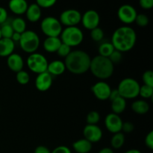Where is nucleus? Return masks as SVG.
Segmentation results:
<instances>
[{
	"label": "nucleus",
	"mask_w": 153,
	"mask_h": 153,
	"mask_svg": "<svg viewBox=\"0 0 153 153\" xmlns=\"http://www.w3.org/2000/svg\"><path fill=\"white\" fill-rule=\"evenodd\" d=\"M136 41L137 34L134 28L128 25H123L114 31L111 43L114 49L123 53L132 49Z\"/></svg>",
	"instance_id": "f257e3e1"
},
{
	"label": "nucleus",
	"mask_w": 153,
	"mask_h": 153,
	"mask_svg": "<svg viewBox=\"0 0 153 153\" xmlns=\"http://www.w3.org/2000/svg\"><path fill=\"white\" fill-rule=\"evenodd\" d=\"M91 58L85 51L76 49L71 51L64 60L66 69L71 73L81 75L87 73L90 69Z\"/></svg>",
	"instance_id": "f03ea898"
},
{
	"label": "nucleus",
	"mask_w": 153,
	"mask_h": 153,
	"mask_svg": "<svg viewBox=\"0 0 153 153\" xmlns=\"http://www.w3.org/2000/svg\"><path fill=\"white\" fill-rule=\"evenodd\" d=\"M89 70L97 79L101 81L108 79L113 75L114 66L108 58L97 55L91 58Z\"/></svg>",
	"instance_id": "7ed1b4c3"
},
{
	"label": "nucleus",
	"mask_w": 153,
	"mask_h": 153,
	"mask_svg": "<svg viewBox=\"0 0 153 153\" xmlns=\"http://www.w3.org/2000/svg\"><path fill=\"white\" fill-rule=\"evenodd\" d=\"M140 85L137 80L133 78H125L122 79L118 85L120 96L123 99H134L139 96Z\"/></svg>",
	"instance_id": "20e7f679"
},
{
	"label": "nucleus",
	"mask_w": 153,
	"mask_h": 153,
	"mask_svg": "<svg viewBox=\"0 0 153 153\" xmlns=\"http://www.w3.org/2000/svg\"><path fill=\"white\" fill-rule=\"evenodd\" d=\"M40 37L38 34L31 30H26L21 34L19 43L21 49L27 53H34L40 46Z\"/></svg>",
	"instance_id": "39448f33"
},
{
	"label": "nucleus",
	"mask_w": 153,
	"mask_h": 153,
	"mask_svg": "<svg viewBox=\"0 0 153 153\" xmlns=\"http://www.w3.org/2000/svg\"><path fill=\"white\" fill-rule=\"evenodd\" d=\"M60 36L61 42L68 45L70 47L80 45L84 39L83 32L77 26L66 27L62 30Z\"/></svg>",
	"instance_id": "423d86ee"
},
{
	"label": "nucleus",
	"mask_w": 153,
	"mask_h": 153,
	"mask_svg": "<svg viewBox=\"0 0 153 153\" xmlns=\"http://www.w3.org/2000/svg\"><path fill=\"white\" fill-rule=\"evenodd\" d=\"M40 28L46 37H58L62 31V25L55 16H46L40 22Z\"/></svg>",
	"instance_id": "0eeeda50"
},
{
	"label": "nucleus",
	"mask_w": 153,
	"mask_h": 153,
	"mask_svg": "<svg viewBox=\"0 0 153 153\" xmlns=\"http://www.w3.org/2000/svg\"><path fill=\"white\" fill-rule=\"evenodd\" d=\"M47 59L43 55L37 52L30 54L27 58V65L29 70L37 74L44 73L47 70Z\"/></svg>",
	"instance_id": "6e6552de"
},
{
	"label": "nucleus",
	"mask_w": 153,
	"mask_h": 153,
	"mask_svg": "<svg viewBox=\"0 0 153 153\" xmlns=\"http://www.w3.org/2000/svg\"><path fill=\"white\" fill-rule=\"evenodd\" d=\"M82 20V13L76 9H67L61 12L59 21L67 27L77 26Z\"/></svg>",
	"instance_id": "1a4fd4ad"
},
{
	"label": "nucleus",
	"mask_w": 153,
	"mask_h": 153,
	"mask_svg": "<svg viewBox=\"0 0 153 153\" xmlns=\"http://www.w3.org/2000/svg\"><path fill=\"white\" fill-rule=\"evenodd\" d=\"M137 15V10L131 4H124L118 8V18L121 22L125 24H131L134 22Z\"/></svg>",
	"instance_id": "9d476101"
},
{
	"label": "nucleus",
	"mask_w": 153,
	"mask_h": 153,
	"mask_svg": "<svg viewBox=\"0 0 153 153\" xmlns=\"http://www.w3.org/2000/svg\"><path fill=\"white\" fill-rule=\"evenodd\" d=\"M81 22L85 28L91 31L94 28L99 27L100 22V14L95 10H88L82 15Z\"/></svg>",
	"instance_id": "9b49d317"
},
{
	"label": "nucleus",
	"mask_w": 153,
	"mask_h": 153,
	"mask_svg": "<svg viewBox=\"0 0 153 153\" xmlns=\"http://www.w3.org/2000/svg\"><path fill=\"white\" fill-rule=\"evenodd\" d=\"M91 91L98 100H106L109 99L111 88L107 82L104 81H100L92 85Z\"/></svg>",
	"instance_id": "f8f14e48"
},
{
	"label": "nucleus",
	"mask_w": 153,
	"mask_h": 153,
	"mask_svg": "<svg viewBox=\"0 0 153 153\" xmlns=\"http://www.w3.org/2000/svg\"><path fill=\"white\" fill-rule=\"evenodd\" d=\"M123 120L119 115L114 113H110L105 118V125L108 131L111 133L120 132L122 130Z\"/></svg>",
	"instance_id": "ddd939ff"
},
{
	"label": "nucleus",
	"mask_w": 153,
	"mask_h": 153,
	"mask_svg": "<svg viewBox=\"0 0 153 153\" xmlns=\"http://www.w3.org/2000/svg\"><path fill=\"white\" fill-rule=\"evenodd\" d=\"M83 135L85 139L88 140L91 143H94L101 140L103 133L101 128L97 125L87 124L83 129Z\"/></svg>",
	"instance_id": "4468645a"
},
{
	"label": "nucleus",
	"mask_w": 153,
	"mask_h": 153,
	"mask_svg": "<svg viewBox=\"0 0 153 153\" xmlns=\"http://www.w3.org/2000/svg\"><path fill=\"white\" fill-rule=\"evenodd\" d=\"M52 82L53 79L52 75L49 74L48 72H44L37 74L35 79V87L39 91L45 92L52 87Z\"/></svg>",
	"instance_id": "2eb2a0df"
},
{
	"label": "nucleus",
	"mask_w": 153,
	"mask_h": 153,
	"mask_svg": "<svg viewBox=\"0 0 153 153\" xmlns=\"http://www.w3.org/2000/svg\"><path fill=\"white\" fill-rule=\"evenodd\" d=\"M7 65L10 70L15 73L22 70L24 67V61L22 57L17 53L13 52L7 58Z\"/></svg>",
	"instance_id": "dca6fc26"
},
{
	"label": "nucleus",
	"mask_w": 153,
	"mask_h": 153,
	"mask_svg": "<svg viewBox=\"0 0 153 153\" xmlns=\"http://www.w3.org/2000/svg\"><path fill=\"white\" fill-rule=\"evenodd\" d=\"M28 4L25 0H11L9 1L8 7L14 14L22 15L25 13Z\"/></svg>",
	"instance_id": "f3484780"
},
{
	"label": "nucleus",
	"mask_w": 153,
	"mask_h": 153,
	"mask_svg": "<svg viewBox=\"0 0 153 153\" xmlns=\"http://www.w3.org/2000/svg\"><path fill=\"white\" fill-rule=\"evenodd\" d=\"M15 43L9 38H1L0 40V56L8 57L13 53Z\"/></svg>",
	"instance_id": "a211bd4d"
},
{
	"label": "nucleus",
	"mask_w": 153,
	"mask_h": 153,
	"mask_svg": "<svg viewBox=\"0 0 153 153\" xmlns=\"http://www.w3.org/2000/svg\"><path fill=\"white\" fill-rule=\"evenodd\" d=\"M66 66L64 62L60 60H55L48 64L46 72L52 76H60L65 72Z\"/></svg>",
	"instance_id": "6ab92c4d"
},
{
	"label": "nucleus",
	"mask_w": 153,
	"mask_h": 153,
	"mask_svg": "<svg viewBox=\"0 0 153 153\" xmlns=\"http://www.w3.org/2000/svg\"><path fill=\"white\" fill-rule=\"evenodd\" d=\"M62 43L58 37H46L43 43V47L48 52H56Z\"/></svg>",
	"instance_id": "aec40b11"
},
{
	"label": "nucleus",
	"mask_w": 153,
	"mask_h": 153,
	"mask_svg": "<svg viewBox=\"0 0 153 153\" xmlns=\"http://www.w3.org/2000/svg\"><path fill=\"white\" fill-rule=\"evenodd\" d=\"M26 17L30 22H36L40 20L41 18L42 12L41 8L36 4V2L32 3L28 6L26 12H25Z\"/></svg>",
	"instance_id": "412c9836"
},
{
	"label": "nucleus",
	"mask_w": 153,
	"mask_h": 153,
	"mask_svg": "<svg viewBox=\"0 0 153 153\" xmlns=\"http://www.w3.org/2000/svg\"><path fill=\"white\" fill-rule=\"evenodd\" d=\"M93 143L85 138L79 139L73 143V148L77 153H88L91 151Z\"/></svg>",
	"instance_id": "4be33fe9"
},
{
	"label": "nucleus",
	"mask_w": 153,
	"mask_h": 153,
	"mask_svg": "<svg viewBox=\"0 0 153 153\" xmlns=\"http://www.w3.org/2000/svg\"><path fill=\"white\" fill-rule=\"evenodd\" d=\"M131 107V110L134 113L140 115H143L147 114L149 112V108H150L149 103L143 100H139L133 102Z\"/></svg>",
	"instance_id": "5701e85b"
},
{
	"label": "nucleus",
	"mask_w": 153,
	"mask_h": 153,
	"mask_svg": "<svg viewBox=\"0 0 153 153\" xmlns=\"http://www.w3.org/2000/svg\"><path fill=\"white\" fill-rule=\"evenodd\" d=\"M111 108L112 110V113L119 115L126 108V100L123 97H119L116 100L111 101Z\"/></svg>",
	"instance_id": "b1692460"
},
{
	"label": "nucleus",
	"mask_w": 153,
	"mask_h": 153,
	"mask_svg": "<svg viewBox=\"0 0 153 153\" xmlns=\"http://www.w3.org/2000/svg\"><path fill=\"white\" fill-rule=\"evenodd\" d=\"M10 24L14 32L22 34L26 31V22L21 17H16L10 21Z\"/></svg>",
	"instance_id": "393cba45"
},
{
	"label": "nucleus",
	"mask_w": 153,
	"mask_h": 153,
	"mask_svg": "<svg viewBox=\"0 0 153 153\" xmlns=\"http://www.w3.org/2000/svg\"><path fill=\"white\" fill-rule=\"evenodd\" d=\"M125 143V134L120 132L115 133L111 139V146L113 149H120Z\"/></svg>",
	"instance_id": "a878e982"
},
{
	"label": "nucleus",
	"mask_w": 153,
	"mask_h": 153,
	"mask_svg": "<svg viewBox=\"0 0 153 153\" xmlns=\"http://www.w3.org/2000/svg\"><path fill=\"white\" fill-rule=\"evenodd\" d=\"M114 47L111 42H103L100 43L98 48L99 55L108 58L114 52Z\"/></svg>",
	"instance_id": "bb28decb"
},
{
	"label": "nucleus",
	"mask_w": 153,
	"mask_h": 153,
	"mask_svg": "<svg viewBox=\"0 0 153 153\" xmlns=\"http://www.w3.org/2000/svg\"><path fill=\"white\" fill-rule=\"evenodd\" d=\"M0 30H1V37L2 38H11L12 35L13 34V28L11 26V24L10 22H9L8 21H6L4 23H3L2 25H1L0 27Z\"/></svg>",
	"instance_id": "cd10ccee"
},
{
	"label": "nucleus",
	"mask_w": 153,
	"mask_h": 153,
	"mask_svg": "<svg viewBox=\"0 0 153 153\" xmlns=\"http://www.w3.org/2000/svg\"><path fill=\"white\" fill-rule=\"evenodd\" d=\"M100 120V113L97 111H91L87 114L86 122L88 125H97Z\"/></svg>",
	"instance_id": "c85d7f7f"
},
{
	"label": "nucleus",
	"mask_w": 153,
	"mask_h": 153,
	"mask_svg": "<svg viewBox=\"0 0 153 153\" xmlns=\"http://www.w3.org/2000/svg\"><path fill=\"white\" fill-rule=\"evenodd\" d=\"M16 81L19 84L22 85H25L29 82L30 81V76L26 71L25 70H21V71L16 73Z\"/></svg>",
	"instance_id": "c756f323"
},
{
	"label": "nucleus",
	"mask_w": 153,
	"mask_h": 153,
	"mask_svg": "<svg viewBox=\"0 0 153 153\" xmlns=\"http://www.w3.org/2000/svg\"><path fill=\"white\" fill-rule=\"evenodd\" d=\"M91 37L94 41L101 42L104 38V31L100 27L94 28L91 31Z\"/></svg>",
	"instance_id": "7c9ffc66"
},
{
	"label": "nucleus",
	"mask_w": 153,
	"mask_h": 153,
	"mask_svg": "<svg viewBox=\"0 0 153 153\" xmlns=\"http://www.w3.org/2000/svg\"><path fill=\"white\" fill-rule=\"evenodd\" d=\"M139 96L144 99H151L153 96V88L143 85L140 88Z\"/></svg>",
	"instance_id": "2f4dec72"
},
{
	"label": "nucleus",
	"mask_w": 153,
	"mask_h": 153,
	"mask_svg": "<svg viewBox=\"0 0 153 153\" xmlns=\"http://www.w3.org/2000/svg\"><path fill=\"white\" fill-rule=\"evenodd\" d=\"M143 85L153 88V72L151 70H147L143 73L142 76Z\"/></svg>",
	"instance_id": "473e14b6"
},
{
	"label": "nucleus",
	"mask_w": 153,
	"mask_h": 153,
	"mask_svg": "<svg viewBox=\"0 0 153 153\" xmlns=\"http://www.w3.org/2000/svg\"><path fill=\"white\" fill-rule=\"evenodd\" d=\"M134 22H136V24L138 26L145 27L148 25L149 22V19L147 15L144 14V13H137Z\"/></svg>",
	"instance_id": "72a5a7b5"
},
{
	"label": "nucleus",
	"mask_w": 153,
	"mask_h": 153,
	"mask_svg": "<svg viewBox=\"0 0 153 153\" xmlns=\"http://www.w3.org/2000/svg\"><path fill=\"white\" fill-rule=\"evenodd\" d=\"M71 47L69 46L68 45L65 44V43H61L60 47L58 48V51H57V54L59 55L61 58H66L69 54L71 52Z\"/></svg>",
	"instance_id": "f704fd0d"
},
{
	"label": "nucleus",
	"mask_w": 153,
	"mask_h": 153,
	"mask_svg": "<svg viewBox=\"0 0 153 153\" xmlns=\"http://www.w3.org/2000/svg\"><path fill=\"white\" fill-rule=\"evenodd\" d=\"M108 58L109 60L111 61V63L113 64H119V63L122 61L123 54L122 52H120V51H117L116 50V49H114V52L111 53V55L108 57Z\"/></svg>",
	"instance_id": "c9c22d12"
},
{
	"label": "nucleus",
	"mask_w": 153,
	"mask_h": 153,
	"mask_svg": "<svg viewBox=\"0 0 153 153\" xmlns=\"http://www.w3.org/2000/svg\"><path fill=\"white\" fill-rule=\"evenodd\" d=\"M56 3L55 0H37L36 4L40 7V8H49L53 7Z\"/></svg>",
	"instance_id": "e433bc0d"
},
{
	"label": "nucleus",
	"mask_w": 153,
	"mask_h": 153,
	"mask_svg": "<svg viewBox=\"0 0 153 153\" xmlns=\"http://www.w3.org/2000/svg\"><path fill=\"white\" fill-rule=\"evenodd\" d=\"M134 129V124L132 123L131 122H124L123 123V126H122V130L121 131H123L124 133H131Z\"/></svg>",
	"instance_id": "4c0bfd02"
},
{
	"label": "nucleus",
	"mask_w": 153,
	"mask_h": 153,
	"mask_svg": "<svg viewBox=\"0 0 153 153\" xmlns=\"http://www.w3.org/2000/svg\"><path fill=\"white\" fill-rule=\"evenodd\" d=\"M145 145L149 148V149H153V131H150L147 134L144 140Z\"/></svg>",
	"instance_id": "58836bf2"
},
{
	"label": "nucleus",
	"mask_w": 153,
	"mask_h": 153,
	"mask_svg": "<svg viewBox=\"0 0 153 153\" xmlns=\"http://www.w3.org/2000/svg\"><path fill=\"white\" fill-rule=\"evenodd\" d=\"M139 4L143 9H151L153 7V0H140Z\"/></svg>",
	"instance_id": "ea45409f"
},
{
	"label": "nucleus",
	"mask_w": 153,
	"mask_h": 153,
	"mask_svg": "<svg viewBox=\"0 0 153 153\" xmlns=\"http://www.w3.org/2000/svg\"><path fill=\"white\" fill-rule=\"evenodd\" d=\"M51 153H72L70 148L66 146H58L55 147Z\"/></svg>",
	"instance_id": "a19ab883"
},
{
	"label": "nucleus",
	"mask_w": 153,
	"mask_h": 153,
	"mask_svg": "<svg viewBox=\"0 0 153 153\" xmlns=\"http://www.w3.org/2000/svg\"><path fill=\"white\" fill-rule=\"evenodd\" d=\"M7 10L4 7H0V25H2L7 20Z\"/></svg>",
	"instance_id": "79ce46f5"
},
{
	"label": "nucleus",
	"mask_w": 153,
	"mask_h": 153,
	"mask_svg": "<svg viewBox=\"0 0 153 153\" xmlns=\"http://www.w3.org/2000/svg\"><path fill=\"white\" fill-rule=\"evenodd\" d=\"M34 153H51L50 149L45 146H38L35 148Z\"/></svg>",
	"instance_id": "37998d69"
},
{
	"label": "nucleus",
	"mask_w": 153,
	"mask_h": 153,
	"mask_svg": "<svg viewBox=\"0 0 153 153\" xmlns=\"http://www.w3.org/2000/svg\"><path fill=\"white\" fill-rule=\"evenodd\" d=\"M119 97H120V94L119 92H118V90L117 89H111V94H110V96H109V100H111V102L113 101V100H116L117 98H118Z\"/></svg>",
	"instance_id": "c03bdc74"
},
{
	"label": "nucleus",
	"mask_w": 153,
	"mask_h": 153,
	"mask_svg": "<svg viewBox=\"0 0 153 153\" xmlns=\"http://www.w3.org/2000/svg\"><path fill=\"white\" fill-rule=\"evenodd\" d=\"M20 37H21V34H19V33H17V32H13V35H12L11 37V40H13V42H18L19 43V40H20Z\"/></svg>",
	"instance_id": "a18cd8bd"
},
{
	"label": "nucleus",
	"mask_w": 153,
	"mask_h": 153,
	"mask_svg": "<svg viewBox=\"0 0 153 153\" xmlns=\"http://www.w3.org/2000/svg\"><path fill=\"white\" fill-rule=\"evenodd\" d=\"M98 153H114V151L110 147H104L100 149Z\"/></svg>",
	"instance_id": "49530a36"
},
{
	"label": "nucleus",
	"mask_w": 153,
	"mask_h": 153,
	"mask_svg": "<svg viewBox=\"0 0 153 153\" xmlns=\"http://www.w3.org/2000/svg\"><path fill=\"white\" fill-rule=\"evenodd\" d=\"M124 153H142V152H140V150H138V149H129V150L126 151V152H125Z\"/></svg>",
	"instance_id": "de8ad7c7"
},
{
	"label": "nucleus",
	"mask_w": 153,
	"mask_h": 153,
	"mask_svg": "<svg viewBox=\"0 0 153 153\" xmlns=\"http://www.w3.org/2000/svg\"><path fill=\"white\" fill-rule=\"evenodd\" d=\"M2 38V37H1V30H0V40Z\"/></svg>",
	"instance_id": "09e8293b"
}]
</instances>
